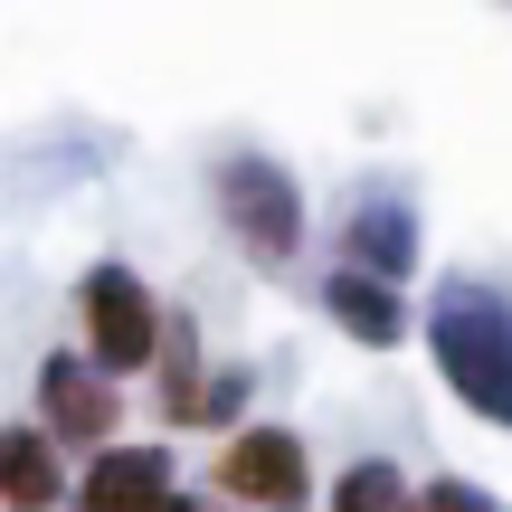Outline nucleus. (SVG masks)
<instances>
[{"label":"nucleus","mask_w":512,"mask_h":512,"mask_svg":"<svg viewBox=\"0 0 512 512\" xmlns=\"http://www.w3.org/2000/svg\"><path fill=\"white\" fill-rule=\"evenodd\" d=\"M418 332H427V361H437L446 399L512 437V294L494 275H446L427 294Z\"/></svg>","instance_id":"nucleus-1"},{"label":"nucleus","mask_w":512,"mask_h":512,"mask_svg":"<svg viewBox=\"0 0 512 512\" xmlns=\"http://www.w3.org/2000/svg\"><path fill=\"white\" fill-rule=\"evenodd\" d=\"M209 200H219L228 238L256 275H294L304 266V190L275 152H219L209 162Z\"/></svg>","instance_id":"nucleus-2"},{"label":"nucleus","mask_w":512,"mask_h":512,"mask_svg":"<svg viewBox=\"0 0 512 512\" xmlns=\"http://www.w3.org/2000/svg\"><path fill=\"white\" fill-rule=\"evenodd\" d=\"M162 323H171L162 294H152L133 266H114V256H105V266L76 275V342H67V351L124 389L133 370H152V351H162Z\"/></svg>","instance_id":"nucleus-3"},{"label":"nucleus","mask_w":512,"mask_h":512,"mask_svg":"<svg viewBox=\"0 0 512 512\" xmlns=\"http://www.w3.org/2000/svg\"><path fill=\"white\" fill-rule=\"evenodd\" d=\"M209 484H219L238 512H304L313 503V446L294 427H238V437L209 456Z\"/></svg>","instance_id":"nucleus-4"},{"label":"nucleus","mask_w":512,"mask_h":512,"mask_svg":"<svg viewBox=\"0 0 512 512\" xmlns=\"http://www.w3.org/2000/svg\"><path fill=\"white\" fill-rule=\"evenodd\" d=\"M29 427L57 456H105L114 427H124V389H114L105 370H86L76 351H48V361H38V418Z\"/></svg>","instance_id":"nucleus-5"},{"label":"nucleus","mask_w":512,"mask_h":512,"mask_svg":"<svg viewBox=\"0 0 512 512\" xmlns=\"http://www.w3.org/2000/svg\"><path fill=\"white\" fill-rule=\"evenodd\" d=\"M332 247H342V266H351V275L408 285V275H418V209H408V190L361 181V190L342 200V228H332Z\"/></svg>","instance_id":"nucleus-6"},{"label":"nucleus","mask_w":512,"mask_h":512,"mask_svg":"<svg viewBox=\"0 0 512 512\" xmlns=\"http://www.w3.org/2000/svg\"><path fill=\"white\" fill-rule=\"evenodd\" d=\"M67 494H76V512H152L171 494V456H162V446H124V437H114L105 456H86V475H76Z\"/></svg>","instance_id":"nucleus-7"},{"label":"nucleus","mask_w":512,"mask_h":512,"mask_svg":"<svg viewBox=\"0 0 512 512\" xmlns=\"http://www.w3.org/2000/svg\"><path fill=\"white\" fill-rule=\"evenodd\" d=\"M323 313H332V332H342V342H361V351H399L408 332H418V313L399 304V285L351 275V266L323 275Z\"/></svg>","instance_id":"nucleus-8"},{"label":"nucleus","mask_w":512,"mask_h":512,"mask_svg":"<svg viewBox=\"0 0 512 512\" xmlns=\"http://www.w3.org/2000/svg\"><path fill=\"white\" fill-rule=\"evenodd\" d=\"M67 484H76L67 456H57L29 418L0 427V512H67Z\"/></svg>","instance_id":"nucleus-9"},{"label":"nucleus","mask_w":512,"mask_h":512,"mask_svg":"<svg viewBox=\"0 0 512 512\" xmlns=\"http://www.w3.org/2000/svg\"><path fill=\"white\" fill-rule=\"evenodd\" d=\"M209 361H200V332L171 313L162 323V351H152V408H162V427H190V399H200Z\"/></svg>","instance_id":"nucleus-10"},{"label":"nucleus","mask_w":512,"mask_h":512,"mask_svg":"<svg viewBox=\"0 0 512 512\" xmlns=\"http://www.w3.org/2000/svg\"><path fill=\"white\" fill-rule=\"evenodd\" d=\"M408 503H418V484H408L389 456L342 465V484H332V512H408Z\"/></svg>","instance_id":"nucleus-11"},{"label":"nucleus","mask_w":512,"mask_h":512,"mask_svg":"<svg viewBox=\"0 0 512 512\" xmlns=\"http://www.w3.org/2000/svg\"><path fill=\"white\" fill-rule=\"evenodd\" d=\"M247 399H256V370H209L200 380V399H190V427H219V437H238V418H247Z\"/></svg>","instance_id":"nucleus-12"},{"label":"nucleus","mask_w":512,"mask_h":512,"mask_svg":"<svg viewBox=\"0 0 512 512\" xmlns=\"http://www.w3.org/2000/svg\"><path fill=\"white\" fill-rule=\"evenodd\" d=\"M408 512H503L484 484H465V475H437V484H418V503Z\"/></svg>","instance_id":"nucleus-13"},{"label":"nucleus","mask_w":512,"mask_h":512,"mask_svg":"<svg viewBox=\"0 0 512 512\" xmlns=\"http://www.w3.org/2000/svg\"><path fill=\"white\" fill-rule=\"evenodd\" d=\"M152 512H209V503H190V494H181V484H171V494H162V503H152Z\"/></svg>","instance_id":"nucleus-14"}]
</instances>
